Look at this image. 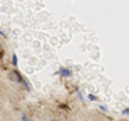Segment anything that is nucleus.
I'll list each match as a JSON object with an SVG mask.
<instances>
[{
  "instance_id": "1",
  "label": "nucleus",
  "mask_w": 129,
  "mask_h": 121,
  "mask_svg": "<svg viewBox=\"0 0 129 121\" xmlns=\"http://www.w3.org/2000/svg\"><path fill=\"white\" fill-rule=\"evenodd\" d=\"M10 78H11L13 81L18 82V84H22L24 86H25V88H28V89L31 88V86H29V82H28V81H25V79H24L22 77H21V74L18 72L17 70H15V71H11V72H10Z\"/></svg>"
},
{
  "instance_id": "2",
  "label": "nucleus",
  "mask_w": 129,
  "mask_h": 121,
  "mask_svg": "<svg viewBox=\"0 0 129 121\" xmlns=\"http://www.w3.org/2000/svg\"><path fill=\"white\" fill-rule=\"evenodd\" d=\"M58 74L61 77H65V78H68V77H71L72 75V70H70V68H64V67H61L58 70Z\"/></svg>"
},
{
  "instance_id": "3",
  "label": "nucleus",
  "mask_w": 129,
  "mask_h": 121,
  "mask_svg": "<svg viewBox=\"0 0 129 121\" xmlns=\"http://www.w3.org/2000/svg\"><path fill=\"white\" fill-rule=\"evenodd\" d=\"M11 64L15 65V67H17V64H18V57L15 56V54H13V56H11Z\"/></svg>"
},
{
  "instance_id": "4",
  "label": "nucleus",
  "mask_w": 129,
  "mask_h": 121,
  "mask_svg": "<svg viewBox=\"0 0 129 121\" xmlns=\"http://www.w3.org/2000/svg\"><path fill=\"white\" fill-rule=\"evenodd\" d=\"M87 98H89L92 102H96V100H97V98H96L94 95H87Z\"/></svg>"
},
{
  "instance_id": "5",
  "label": "nucleus",
  "mask_w": 129,
  "mask_h": 121,
  "mask_svg": "<svg viewBox=\"0 0 129 121\" xmlns=\"http://www.w3.org/2000/svg\"><path fill=\"white\" fill-rule=\"evenodd\" d=\"M99 107H100V109L103 110V111H107V110H108V109H107V106H106V104H100Z\"/></svg>"
},
{
  "instance_id": "6",
  "label": "nucleus",
  "mask_w": 129,
  "mask_h": 121,
  "mask_svg": "<svg viewBox=\"0 0 129 121\" xmlns=\"http://www.w3.org/2000/svg\"><path fill=\"white\" fill-rule=\"evenodd\" d=\"M122 114L123 115H129V109H123L122 110Z\"/></svg>"
},
{
  "instance_id": "7",
  "label": "nucleus",
  "mask_w": 129,
  "mask_h": 121,
  "mask_svg": "<svg viewBox=\"0 0 129 121\" xmlns=\"http://www.w3.org/2000/svg\"><path fill=\"white\" fill-rule=\"evenodd\" d=\"M22 121H32V120H31V118H28L25 114H22Z\"/></svg>"
},
{
  "instance_id": "8",
  "label": "nucleus",
  "mask_w": 129,
  "mask_h": 121,
  "mask_svg": "<svg viewBox=\"0 0 129 121\" xmlns=\"http://www.w3.org/2000/svg\"><path fill=\"white\" fill-rule=\"evenodd\" d=\"M0 35H3V36H4V35H6V34H4L3 31H0Z\"/></svg>"
},
{
  "instance_id": "9",
  "label": "nucleus",
  "mask_w": 129,
  "mask_h": 121,
  "mask_svg": "<svg viewBox=\"0 0 129 121\" xmlns=\"http://www.w3.org/2000/svg\"><path fill=\"white\" fill-rule=\"evenodd\" d=\"M50 121H60V120H50Z\"/></svg>"
},
{
  "instance_id": "10",
  "label": "nucleus",
  "mask_w": 129,
  "mask_h": 121,
  "mask_svg": "<svg viewBox=\"0 0 129 121\" xmlns=\"http://www.w3.org/2000/svg\"><path fill=\"white\" fill-rule=\"evenodd\" d=\"M0 47H2V43H0Z\"/></svg>"
}]
</instances>
